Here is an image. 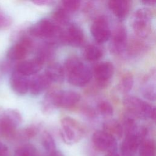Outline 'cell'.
I'll return each mask as SVG.
<instances>
[{"instance_id": "cell-1", "label": "cell", "mask_w": 156, "mask_h": 156, "mask_svg": "<svg viewBox=\"0 0 156 156\" xmlns=\"http://www.w3.org/2000/svg\"><path fill=\"white\" fill-rule=\"evenodd\" d=\"M63 68L68 81L73 86H85L93 76L91 69L76 55L68 57Z\"/></svg>"}, {"instance_id": "cell-2", "label": "cell", "mask_w": 156, "mask_h": 156, "mask_svg": "<svg viewBox=\"0 0 156 156\" xmlns=\"http://www.w3.org/2000/svg\"><path fill=\"white\" fill-rule=\"evenodd\" d=\"M31 35L46 40V42L53 45L57 42L60 43L62 30L51 20L43 18L38 21L30 29Z\"/></svg>"}, {"instance_id": "cell-3", "label": "cell", "mask_w": 156, "mask_h": 156, "mask_svg": "<svg viewBox=\"0 0 156 156\" xmlns=\"http://www.w3.org/2000/svg\"><path fill=\"white\" fill-rule=\"evenodd\" d=\"M123 105L127 113L140 119H155V108L154 106L141 99L127 95L123 99Z\"/></svg>"}, {"instance_id": "cell-4", "label": "cell", "mask_w": 156, "mask_h": 156, "mask_svg": "<svg viewBox=\"0 0 156 156\" xmlns=\"http://www.w3.org/2000/svg\"><path fill=\"white\" fill-rule=\"evenodd\" d=\"M152 12L149 8H139L132 17V27L138 38L146 39L151 34Z\"/></svg>"}, {"instance_id": "cell-5", "label": "cell", "mask_w": 156, "mask_h": 156, "mask_svg": "<svg viewBox=\"0 0 156 156\" xmlns=\"http://www.w3.org/2000/svg\"><path fill=\"white\" fill-rule=\"evenodd\" d=\"M84 134V128L76 119L69 116L61 119L60 135L66 144H73L79 142L83 137Z\"/></svg>"}, {"instance_id": "cell-6", "label": "cell", "mask_w": 156, "mask_h": 156, "mask_svg": "<svg viewBox=\"0 0 156 156\" xmlns=\"http://www.w3.org/2000/svg\"><path fill=\"white\" fill-rule=\"evenodd\" d=\"M22 116L16 109L8 108L0 112V135L13 137L16 134V129L21 122Z\"/></svg>"}, {"instance_id": "cell-7", "label": "cell", "mask_w": 156, "mask_h": 156, "mask_svg": "<svg viewBox=\"0 0 156 156\" xmlns=\"http://www.w3.org/2000/svg\"><path fill=\"white\" fill-rule=\"evenodd\" d=\"M110 50L112 53L119 55L127 49L128 44L127 32L122 24H118L111 32Z\"/></svg>"}, {"instance_id": "cell-8", "label": "cell", "mask_w": 156, "mask_h": 156, "mask_svg": "<svg viewBox=\"0 0 156 156\" xmlns=\"http://www.w3.org/2000/svg\"><path fill=\"white\" fill-rule=\"evenodd\" d=\"M147 129L143 127H139L137 133L126 135L120 146L121 152L123 156H133L136 153L141 141L147 133Z\"/></svg>"}, {"instance_id": "cell-9", "label": "cell", "mask_w": 156, "mask_h": 156, "mask_svg": "<svg viewBox=\"0 0 156 156\" xmlns=\"http://www.w3.org/2000/svg\"><path fill=\"white\" fill-rule=\"evenodd\" d=\"M51 95L54 107L63 108L75 106L81 99L80 94L73 90L51 91Z\"/></svg>"}, {"instance_id": "cell-10", "label": "cell", "mask_w": 156, "mask_h": 156, "mask_svg": "<svg viewBox=\"0 0 156 156\" xmlns=\"http://www.w3.org/2000/svg\"><path fill=\"white\" fill-rule=\"evenodd\" d=\"M90 31L97 43L102 44L110 40L111 30L108 21L104 16H99L93 21Z\"/></svg>"}, {"instance_id": "cell-11", "label": "cell", "mask_w": 156, "mask_h": 156, "mask_svg": "<svg viewBox=\"0 0 156 156\" xmlns=\"http://www.w3.org/2000/svg\"><path fill=\"white\" fill-rule=\"evenodd\" d=\"M92 143L96 149L108 154L115 152L117 149L116 140L104 130H97L93 133Z\"/></svg>"}, {"instance_id": "cell-12", "label": "cell", "mask_w": 156, "mask_h": 156, "mask_svg": "<svg viewBox=\"0 0 156 156\" xmlns=\"http://www.w3.org/2000/svg\"><path fill=\"white\" fill-rule=\"evenodd\" d=\"M85 40V35L82 29L76 24L69 23L66 29L62 30L60 43L73 47L81 46Z\"/></svg>"}, {"instance_id": "cell-13", "label": "cell", "mask_w": 156, "mask_h": 156, "mask_svg": "<svg viewBox=\"0 0 156 156\" xmlns=\"http://www.w3.org/2000/svg\"><path fill=\"white\" fill-rule=\"evenodd\" d=\"M114 72V66L110 62H102L98 63L92 71L96 83L101 88L108 86L113 77Z\"/></svg>"}, {"instance_id": "cell-14", "label": "cell", "mask_w": 156, "mask_h": 156, "mask_svg": "<svg viewBox=\"0 0 156 156\" xmlns=\"http://www.w3.org/2000/svg\"><path fill=\"white\" fill-rule=\"evenodd\" d=\"M32 47V40L29 37H24L9 49L7 55L12 60H22L28 55Z\"/></svg>"}, {"instance_id": "cell-15", "label": "cell", "mask_w": 156, "mask_h": 156, "mask_svg": "<svg viewBox=\"0 0 156 156\" xmlns=\"http://www.w3.org/2000/svg\"><path fill=\"white\" fill-rule=\"evenodd\" d=\"M44 63L37 57L22 61L16 66L15 69L25 76L35 74L43 68Z\"/></svg>"}, {"instance_id": "cell-16", "label": "cell", "mask_w": 156, "mask_h": 156, "mask_svg": "<svg viewBox=\"0 0 156 156\" xmlns=\"http://www.w3.org/2000/svg\"><path fill=\"white\" fill-rule=\"evenodd\" d=\"M10 84L13 91L19 95H24L29 91V80L16 70L10 76Z\"/></svg>"}, {"instance_id": "cell-17", "label": "cell", "mask_w": 156, "mask_h": 156, "mask_svg": "<svg viewBox=\"0 0 156 156\" xmlns=\"http://www.w3.org/2000/svg\"><path fill=\"white\" fill-rule=\"evenodd\" d=\"M51 82L44 74H40L29 80V90L34 96H38L47 90L50 86Z\"/></svg>"}, {"instance_id": "cell-18", "label": "cell", "mask_w": 156, "mask_h": 156, "mask_svg": "<svg viewBox=\"0 0 156 156\" xmlns=\"http://www.w3.org/2000/svg\"><path fill=\"white\" fill-rule=\"evenodd\" d=\"M108 6L117 18L123 20L130 12L131 2L127 0H112L108 1Z\"/></svg>"}, {"instance_id": "cell-19", "label": "cell", "mask_w": 156, "mask_h": 156, "mask_svg": "<svg viewBox=\"0 0 156 156\" xmlns=\"http://www.w3.org/2000/svg\"><path fill=\"white\" fill-rule=\"evenodd\" d=\"M44 74L51 82L61 83L64 81L65 73L63 66L59 63H52L48 66Z\"/></svg>"}, {"instance_id": "cell-20", "label": "cell", "mask_w": 156, "mask_h": 156, "mask_svg": "<svg viewBox=\"0 0 156 156\" xmlns=\"http://www.w3.org/2000/svg\"><path fill=\"white\" fill-rule=\"evenodd\" d=\"M103 130L113 136L116 140L121 138L124 133L122 124L115 119H108L104 122Z\"/></svg>"}, {"instance_id": "cell-21", "label": "cell", "mask_w": 156, "mask_h": 156, "mask_svg": "<svg viewBox=\"0 0 156 156\" xmlns=\"http://www.w3.org/2000/svg\"><path fill=\"white\" fill-rule=\"evenodd\" d=\"M83 55L88 61H97L102 57L103 51L101 48L96 45L88 44L85 47L83 51Z\"/></svg>"}, {"instance_id": "cell-22", "label": "cell", "mask_w": 156, "mask_h": 156, "mask_svg": "<svg viewBox=\"0 0 156 156\" xmlns=\"http://www.w3.org/2000/svg\"><path fill=\"white\" fill-rule=\"evenodd\" d=\"M51 18V21L54 24L60 27V26L68 25L69 24V14L59 6L53 12Z\"/></svg>"}, {"instance_id": "cell-23", "label": "cell", "mask_w": 156, "mask_h": 156, "mask_svg": "<svg viewBox=\"0 0 156 156\" xmlns=\"http://www.w3.org/2000/svg\"><path fill=\"white\" fill-rule=\"evenodd\" d=\"M133 83V75L130 73H126L121 78L118 85V89L121 93L127 94L132 89Z\"/></svg>"}, {"instance_id": "cell-24", "label": "cell", "mask_w": 156, "mask_h": 156, "mask_svg": "<svg viewBox=\"0 0 156 156\" xmlns=\"http://www.w3.org/2000/svg\"><path fill=\"white\" fill-rule=\"evenodd\" d=\"M53 47V44L46 42L44 44L38 48L36 57L39 58L43 63H44L52 57L54 54Z\"/></svg>"}, {"instance_id": "cell-25", "label": "cell", "mask_w": 156, "mask_h": 156, "mask_svg": "<svg viewBox=\"0 0 156 156\" xmlns=\"http://www.w3.org/2000/svg\"><path fill=\"white\" fill-rule=\"evenodd\" d=\"M155 143L152 139H144L139 147L140 156H155Z\"/></svg>"}, {"instance_id": "cell-26", "label": "cell", "mask_w": 156, "mask_h": 156, "mask_svg": "<svg viewBox=\"0 0 156 156\" xmlns=\"http://www.w3.org/2000/svg\"><path fill=\"white\" fill-rule=\"evenodd\" d=\"M41 144L48 154L56 151V144L52 136L48 132H44L41 136Z\"/></svg>"}, {"instance_id": "cell-27", "label": "cell", "mask_w": 156, "mask_h": 156, "mask_svg": "<svg viewBox=\"0 0 156 156\" xmlns=\"http://www.w3.org/2000/svg\"><path fill=\"white\" fill-rule=\"evenodd\" d=\"M97 112L102 116L109 118L113 115V107L112 105L107 101H102L99 102L96 107Z\"/></svg>"}, {"instance_id": "cell-28", "label": "cell", "mask_w": 156, "mask_h": 156, "mask_svg": "<svg viewBox=\"0 0 156 156\" xmlns=\"http://www.w3.org/2000/svg\"><path fill=\"white\" fill-rule=\"evenodd\" d=\"M14 156H38V152L33 145L27 144L19 147L15 151Z\"/></svg>"}, {"instance_id": "cell-29", "label": "cell", "mask_w": 156, "mask_h": 156, "mask_svg": "<svg viewBox=\"0 0 156 156\" xmlns=\"http://www.w3.org/2000/svg\"><path fill=\"white\" fill-rule=\"evenodd\" d=\"M144 85L142 88L143 96L151 101L155 100V83H150L149 79H146Z\"/></svg>"}, {"instance_id": "cell-30", "label": "cell", "mask_w": 156, "mask_h": 156, "mask_svg": "<svg viewBox=\"0 0 156 156\" xmlns=\"http://www.w3.org/2000/svg\"><path fill=\"white\" fill-rule=\"evenodd\" d=\"M81 6V1L78 0H65L61 2L60 7L69 14L77 11Z\"/></svg>"}, {"instance_id": "cell-31", "label": "cell", "mask_w": 156, "mask_h": 156, "mask_svg": "<svg viewBox=\"0 0 156 156\" xmlns=\"http://www.w3.org/2000/svg\"><path fill=\"white\" fill-rule=\"evenodd\" d=\"M40 127L38 126L31 125L22 130L20 132L18 136L23 140H28L35 136L38 133Z\"/></svg>"}, {"instance_id": "cell-32", "label": "cell", "mask_w": 156, "mask_h": 156, "mask_svg": "<svg viewBox=\"0 0 156 156\" xmlns=\"http://www.w3.org/2000/svg\"><path fill=\"white\" fill-rule=\"evenodd\" d=\"M141 39L133 40L129 46V50L130 54H137L142 52L145 49L144 44L140 41Z\"/></svg>"}, {"instance_id": "cell-33", "label": "cell", "mask_w": 156, "mask_h": 156, "mask_svg": "<svg viewBox=\"0 0 156 156\" xmlns=\"http://www.w3.org/2000/svg\"><path fill=\"white\" fill-rule=\"evenodd\" d=\"M12 24V18L5 12L0 9V30L9 27Z\"/></svg>"}, {"instance_id": "cell-34", "label": "cell", "mask_w": 156, "mask_h": 156, "mask_svg": "<svg viewBox=\"0 0 156 156\" xmlns=\"http://www.w3.org/2000/svg\"><path fill=\"white\" fill-rule=\"evenodd\" d=\"M32 2L39 6H49L53 4L55 2L51 0H37L32 1Z\"/></svg>"}, {"instance_id": "cell-35", "label": "cell", "mask_w": 156, "mask_h": 156, "mask_svg": "<svg viewBox=\"0 0 156 156\" xmlns=\"http://www.w3.org/2000/svg\"><path fill=\"white\" fill-rule=\"evenodd\" d=\"M0 156H9L8 147L0 141Z\"/></svg>"}, {"instance_id": "cell-36", "label": "cell", "mask_w": 156, "mask_h": 156, "mask_svg": "<svg viewBox=\"0 0 156 156\" xmlns=\"http://www.w3.org/2000/svg\"><path fill=\"white\" fill-rule=\"evenodd\" d=\"M142 3L144 4L145 5H154L156 3V1L155 0H144L141 1Z\"/></svg>"}, {"instance_id": "cell-37", "label": "cell", "mask_w": 156, "mask_h": 156, "mask_svg": "<svg viewBox=\"0 0 156 156\" xmlns=\"http://www.w3.org/2000/svg\"><path fill=\"white\" fill-rule=\"evenodd\" d=\"M48 156H63V155H62V154L61 152H60L59 151L56 150L55 152H54L51 154H49Z\"/></svg>"}, {"instance_id": "cell-38", "label": "cell", "mask_w": 156, "mask_h": 156, "mask_svg": "<svg viewBox=\"0 0 156 156\" xmlns=\"http://www.w3.org/2000/svg\"><path fill=\"white\" fill-rule=\"evenodd\" d=\"M107 156H119L118 154L115 152H112V153H109Z\"/></svg>"}]
</instances>
